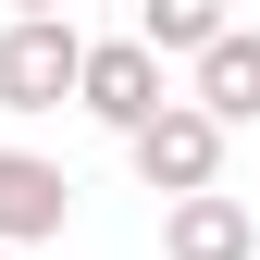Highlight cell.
Here are the masks:
<instances>
[{
  "instance_id": "cell-8",
  "label": "cell",
  "mask_w": 260,
  "mask_h": 260,
  "mask_svg": "<svg viewBox=\"0 0 260 260\" xmlns=\"http://www.w3.org/2000/svg\"><path fill=\"white\" fill-rule=\"evenodd\" d=\"M13 13H75V0H13Z\"/></svg>"
},
{
  "instance_id": "cell-9",
  "label": "cell",
  "mask_w": 260,
  "mask_h": 260,
  "mask_svg": "<svg viewBox=\"0 0 260 260\" xmlns=\"http://www.w3.org/2000/svg\"><path fill=\"white\" fill-rule=\"evenodd\" d=\"M0 260H13V248H0Z\"/></svg>"
},
{
  "instance_id": "cell-4",
  "label": "cell",
  "mask_w": 260,
  "mask_h": 260,
  "mask_svg": "<svg viewBox=\"0 0 260 260\" xmlns=\"http://www.w3.org/2000/svg\"><path fill=\"white\" fill-rule=\"evenodd\" d=\"M62 223H75V174L62 161H38V149H0V248H50Z\"/></svg>"
},
{
  "instance_id": "cell-7",
  "label": "cell",
  "mask_w": 260,
  "mask_h": 260,
  "mask_svg": "<svg viewBox=\"0 0 260 260\" xmlns=\"http://www.w3.org/2000/svg\"><path fill=\"white\" fill-rule=\"evenodd\" d=\"M137 38L161 62H199L211 38H236V0H137Z\"/></svg>"
},
{
  "instance_id": "cell-5",
  "label": "cell",
  "mask_w": 260,
  "mask_h": 260,
  "mask_svg": "<svg viewBox=\"0 0 260 260\" xmlns=\"http://www.w3.org/2000/svg\"><path fill=\"white\" fill-rule=\"evenodd\" d=\"M186 100H199L223 137H236V124H260V38L236 25V38H211L199 62H186Z\"/></svg>"
},
{
  "instance_id": "cell-2",
  "label": "cell",
  "mask_w": 260,
  "mask_h": 260,
  "mask_svg": "<svg viewBox=\"0 0 260 260\" xmlns=\"http://www.w3.org/2000/svg\"><path fill=\"white\" fill-rule=\"evenodd\" d=\"M124 161H137V186H149L161 211H174V199H211V186H223V124H211L199 100H174L161 124L124 137Z\"/></svg>"
},
{
  "instance_id": "cell-1",
  "label": "cell",
  "mask_w": 260,
  "mask_h": 260,
  "mask_svg": "<svg viewBox=\"0 0 260 260\" xmlns=\"http://www.w3.org/2000/svg\"><path fill=\"white\" fill-rule=\"evenodd\" d=\"M75 75H87L75 13H13V25H0V112H62Z\"/></svg>"
},
{
  "instance_id": "cell-6",
  "label": "cell",
  "mask_w": 260,
  "mask_h": 260,
  "mask_svg": "<svg viewBox=\"0 0 260 260\" xmlns=\"http://www.w3.org/2000/svg\"><path fill=\"white\" fill-rule=\"evenodd\" d=\"M248 248H260V223H248V199H223V186L161 211V260H248Z\"/></svg>"
},
{
  "instance_id": "cell-3",
  "label": "cell",
  "mask_w": 260,
  "mask_h": 260,
  "mask_svg": "<svg viewBox=\"0 0 260 260\" xmlns=\"http://www.w3.org/2000/svg\"><path fill=\"white\" fill-rule=\"evenodd\" d=\"M75 112H87V124H112V137H137V124H161V112H174V87H161V50H149V38H87Z\"/></svg>"
}]
</instances>
